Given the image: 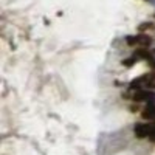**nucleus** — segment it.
<instances>
[{
  "mask_svg": "<svg viewBox=\"0 0 155 155\" xmlns=\"http://www.w3.org/2000/svg\"><path fill=\"white\" fill-rule=\"evenodd\" d=\"M135 132L140 137H146L150 140H155V124H140L135 127Z\"/></svg>",
  "mask_w": 155,
  "mask_h": 155,
  "instance_id": "nucleus-1",
  "label": "nucleus"
}]
</instances>
